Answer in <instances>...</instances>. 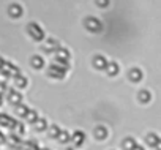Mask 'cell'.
Here are the masks:
<instances>
[{
    "instance_id": "cell-21",
    "label": "cell",
    "mask_w": 161,
    "mask_h": 150,
    "mask_svg": "<svg viewBox=\"0 0 161 150\" xmlns=\"http://www.w3.org/2000/svg\"><path fill=\"white\" fill-rule=\"evenodd\" d=\"M57 139H58L60 142H66V141H69V134H68L66 131H60L58 136H57Z\"/></svg>"
},
{
    "instance_id": "cell-25",
    "label": "cell",
    "mask_w": 161,
    "mask_h": 150,
    "mask_svg": "<svg viewBox=\"0 0 161 150\" xmlns=\"http://www.w3.org/2000/svg\"><path fill=\"white\" fill-rule=\"evenodd\" d=\"M133 150H144V148H142V147H139V145H136V147H134Z\"/></svg>"
},
{
    "instance_id": "cell-17",
    "label": "cell",
    "mask_w": 161,
    "mask_h": 150,
    "mask_svg": "<svg viewBox=\"0 0 161 150\" xmlns=\"http://www.w3.org/2000/svg\"><path fill=\"white\" fill-rule=\"evenodd\" d=\"M58 44H57V41L55 40H47V44H46V47H44V51L46 52H52V49L54 47H57Z\"/></svg>"
},
{
    "instance_id": "cell-14",
    "label": "cell",
    "mask_w": 161,
    "mask_h": 150,
    "mask_svg": "<svg viewBox=\"0 0 161 150\" xmlns=\"http://www.w3.org/2000/svg\"><path fill=\"white\" fill-rule=\"evenodd\" d=\"M145 141H147V144H150V145H156L159 139H158V136H156V134L150 133V134H147V139H145Z\"/></svg>"
},
{
    "instance_id": "cell-1",
    "label": "cell",
    "mask_w": 161,
    "mask_h": 150,
    "mask_svg": "<svg viewBox=\"0 0 161 150\" xmlns=\"http://www.w3.org/2000/svg\"><path fill=\"white\" fill-rule=\"evenodd\" d=\"M27 32H29V35L30 36H33L35 40H43V36H44V33H43V30H41V27L38 25V24H29V27H27Z\"/></svg>"
},
{
    "instance_id": "cell-22",
    "label": "cell",
    "mask_w": 161,
    "mask_h": 150,
    "mask_svg": "<svg viewBox=\"0 0 161 150\" xmlns=\"http://www.w3.org/2000/svg\"><path fill=\"white\" fill-rule=\"evenodd\" d=\"M58 133H60V130H58L57 126H51V130H49V134H51L52 137H55V136H58Z\"/></svg>"
},
{
    "instance_id": "cell-2",
    "label": "cell",
    "mask_w": 161,
    "mask_h": 150,
    "mask_svg": "<svg viewBox=\"0 0 161 150\" xmlns=\"http://www.w3.org/2000/svg\"><path fill=\"white\" fill-rule=\"evenodd\" d=\"M8 14L11 18H21L22 16V7L18 5V3H11L8 7Z\"/></svg>"
},
{
    "instance_id": "cell-8",
    "label": "cell",
    "mask_w": 161,
    "mask_h": 150,
    "mask_svg": "<svg viewBox=\"0 0 161 150\" xmlns=\"http://www.w3.org/2000/svg\"><path fill=\"white\" fill-rule=\"evenodd\" d=\"M130 79L131 81H141L142 79V73H141V69H131L130 71Z\"/></svg>"
},
{
    "instance_id": "cell-23",
    "label": "cell",
    "mask_w": 161,
    "mask_h": 150,
    "mask_svg": "<svg viewBox=\"0 0 161 150\" xmlns=\"http://www.w3.org/2000/svg\"><path fill=\"white\" fill-rule=\"evenodd\" d=\"M97 3H98L100 7H108V5H109V0H97Z\"/></svg>"
},
{
    "instance_id": "cell-16",
    "label": "cell",
    "mask_w": 161,
    "mask_h": 150,
    "mask_svg": "<svg viewBox=\"0 0 161 150\" xmlns=\"http://www.w3.org/2000/svg\"><path fill=\"white\" fill-rule=\"evenodd\" d=\"M27 112H29V109H27L25 106H22V104H18V106H16V114H18V115L25 117V115H27Z\"/></svg>"
},
{
    "instance_id": "cell-3",
    "label": "cell",
    "mask_w": 161,
    "mask_h": 150,
    "mask_svg": "<svg viewBox=\"0 0 161 150\" xmlns=\"http://www.w3.org/2000/svg\"><path fill=\"white\" fill-rule=\"evenodd\" d=\"M86 25H87V29L92 30V32H98V30L101 29V22H100L98 19H95V18H89V19L86 21Z\"/></svg>"
},
{
    "instance_id": "cell-27",
    "label": "cell",
    "mask_w": 161,
    "mask_h": 150,
    "mask_svg": "<svg viewBox=\"0 0 161 150\" xmlns=\"http://www.w3.org/2000/svg\"><path fill=\"white\" fill-rule=\"evenodd\" d=\"M0 104H2V95H0Z\"/></svg>"
},
{
    "instance_id": "cell-20",
    "label": "cell",
    "mask_w": 161,
    "mask_h": 150,
    "mask_svg": "<svg viewBox=\"0 0 161 150\" xmlns=\"http://www.w3.org/2000/svg\"><path fill=\"white\" fill-rule=\"evenodd\" d=\"M57 58H62L63 62H66L68 58V52L65 49H57Z\"/></svg>"
},
{
    "instance_id": "cell-11",
    "label": "cell",
    "mask_w": 161,
    "mask_h": 150,
    "mask_svg": "<svg viewBox=\"0 0 161 150\" xmlns=\"http://www.w3.org/2000/svg\"><path fill=\"white\" fill-rule=\"evenodd\" d=\"M106 69H108V73L111 74V76H115V74L119 73V66H117V63H108Z\"/></svg>"
},
{
    "instance_id": "cell-9",
    "label": "cell",
    "mask_w": 161,
    "mask_h": 150,
    "mask_svg": "<svg viewBox=\"0 0 161 150\" xmlns=\"http://www.w3.org/2000/svg\"><path fill=\"white\" fill-rule=\"evenodd\" d=\"M93 63H95V66L97 68H106L108 66V62L104 60V57H95V60H93Z\"/></svg>"
},
{
    "instance_id": "cell-10",
    "label": "cell",
    "mask_w": 161,
    "mask_h": 150,
    "mask_svg": "<svg viewBox=\"0 0 161 150\" xmlns=\"http://www.w3.org/2000/svg\"><path fill=\"white\" fill-rule=\"evenodd\" d=\"M95 136H97L98 139H104V137L108 136V130H106L104 126H98V128L95 130Z\"/></svg>"
},
{
    "instance_id": "cell-4",
    "label": "cell",
    "mask_w": 161,
    "mask_h": 150,
    "mask_svg": "<svg viewBox=\"0 0 161 150\" xmlns=\"http://www.w3.org/2000/svg\"><path fill=\"white\" fill-rule=\"evenodd\" d=\"M21 100H22V97L16 92V90H8V101L10 103H13V104H21Z\"/></svg>"
},
{
    "instance_id": "cell-19",
    "label": "cell",
    "mask_w": 161,
    "mask_h": 150,
    "mask_svg": "<svg viewBox=\"0 0 161 150\" xmlns=\"http://www.w3.org/2000/svg\"><path fill=\"white\" fill-rule=\"evenodd\" d=\"M139 100H141V103H147V101H150V93H148L147 90H142V92L139 93Z\"/></svg>"
},
{
    "instance_id": "cell-26",
    "label": "cell",
    "mask_w": 161,
    "mask_h": 150,
    "mask_svg": "<svg viewBox=\"0 0 161 150\" xmlns=\"http://www.w3.org/2000/svg\"><path fill=\"white\" fill-rule=\"evenodd\" d=\"M2 66H3V60H2V58H0V68H2Z\"/></svg>"
},
{
    "instance_id": "cell-24",
    "label": "cell",
    "mask_w": 161,
    "mask_h": 150,
    "mask_svg": "<svg viewBox=\"0 0 161 150\" xmlns=\"http://www.w3.org/2000/svg\"><path fill=\"white\" fill-rule=\"evenodd\" d=\"M155 147H156V148H158V150H161V139H159V141H158V144H156V145H155Z\"/></svg>"
},
{
    "instance_id": "cell-12",
    "label": "cell",
    "mask_w": 161,
    "mask_h": 150,
    "mask_svg": "<svg viewBox=\"0 0 161 150\" xmlns=\"http://www.w3.org/2000/svg\"><path fill=\"white\" fill-rule=\"evenodd\" d=\"M14 82H16V87H25L27 86V79L22 78V76H14Z\"/></svg>"
},
{
    "instance_id": "cell-18",
    "label": "cell",
    "mask_w": 161,
    "mask_h": 150,
    "mask_svg": "<svg viewBox=\"0 0 161 150\" xmlns=\"http://www.w3.org/2000/svg\"><path fill=\"white\" fill-rule=\"evenodd\" d=\"M35 128H36L38 131L46 130V120H44V119H38V120L35 122Z\"/></svg>"
},
{
    "instance_id": "cell-5",
    "label": "cell",
    "mask_w": 161,
    "mask_h": 150,
    "mask_svg": "<svg viewBox=\"0 0 161 150\" xmlns=\"http://www.w3.org/2000/svg\"><path fill=\"white\" fill-rule=\"evenodd\" d=\"M63 73H65V69H60L57 65H52L51 69H49V76H52V78H63Z\"/></svg>"
},
{
    "instance_id": "cell-15",
    "label": "cell",
    "mask_w": 161,
    "mask_h": 150,
    "mask_svg": "<svg viewBox=\"0 0 161 150\" xmlns=\"http://www.w3.org/2000/svg\"><path fill=\"white\" fill-rule=\"evenodd\" d=\"M30 62H32V66H33V68H41V66H43V63H44L41 57H32V60H30Z\"/></svg>"
},
{
    "instance_id": "cell-7",
    "label": "cell",
    "mask_w": 161,
    "mask_h": 150,
    "mask_svg": "<svg viewBox=\"0 0 161 150\" xmlns=\"http://www.w3.org/2000/svg\"><path fill=\"white\" fill-rule=\"evenodd\" d=\"M122 145H123V148H125V150H133V148L136 147V142H134V139L126 137V139H123Z\"/></svg>"
},
{
    "instance_id": "cell-6",
    "label": "cell",
    "mask_w": 161,
    "mask_h": 150,
    "mask_svg": "<svg viewBox=\"0 0 161 150\" xmlns=\"http://www.w3.org/2000/svg\"><path fill=\"white\" fill-rule=\"evenodd\" d=\"M73 144L74 145H82L84 144V133H80V131H76L74 134H73Z\"/></svg>"
},
{
    "instance_id": "cell-13",
    "label": "cell",
    "mask_w": 161,
    "mask_h": 150,
    "mask_svg": "<svg viewBox=\"0 0 161 150\" xmlns=\"http://www.w3.org/2000/svg\"><path fill=\"white\" fill-rule=\"evenodd\" d=\"M25 120H27V122H30V123H35V122L38 120L36 112H35V111H29V112H27V115H25Z\"/></svg>"
}]
</instances>
